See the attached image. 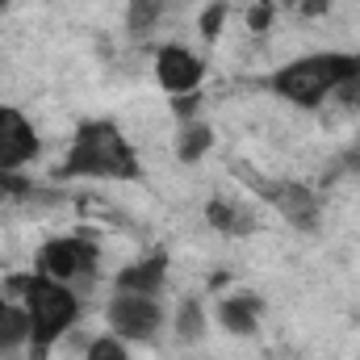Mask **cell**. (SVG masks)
<instances>
[{
	"instance_id": "ac0fdd59",
	"label": "cell",
	"mask_w": 360,
	"mask_h": 360,
	"mask_svg": "<svg viewBox=\"0 0 360 360\" xmlns=\"http://www.w3.org/2000/svg\"><path fill=\"white\" fill-rule=\"evenodd\" d=\"M226 0H214V4H205V13H201V38L205 42H214L218 38V30H222V21H226Z\"/></svg>"
},
{
	"instance_id": "5bb4252c",
	"label": "cell",
	"mask_w": 360,
	"mask_h": 360,
	"mask_svg": "<svg viewBox=\"0 0 360 360\" xmlns=\"http://www.w3.org/2000/svg\"><path fill=\"white\" fill-rule=\"evenodd\" d=\"M164 17V0H130L126 4V30L130 38H147Z\"/></svg>"
},
{
	"instance_id": "e0dca14e",
	"label": "cell",
	"mask_w": 360,
	"mask_h": 360,
	"mask_svg": "<svg viewBox=\"0 0 360 360\" xmlns=\"http://www.w3.org/2000/svg\"><path fill=\"white\" fill-rule=\"evenodd\" d=\"M34 197V184L21 172H0V201H25Z\"/></svg>"
},
{
	"instance_id": "d6986e66",
	"label": "cell",
	"mask_w": 360,
	"mask_h": 360,
	"mask_svg": "<svg viewBox=\"0 0 360 360\" xmlns=\"http://www.w3.org/2000/svg\"><path fill=\"white\" fill-rule=\"evenodd\" d=\"M248 25H252V30H269L272 25V0H256V4H252Z\"/></svg>"
},
{
	"instance_id": "5b68a950",
	"label": "cell",
	"mask_w": 360,
	"mask_h": 360,
	"mask_svg": "<svg viewBox=\"0 0 360 360\" xmlns=\"http://www.w3.org/2000/svg\"><path fill=\"white\" fill-rule=\"evenodd\" d=\"M101 264V248L92 243L89 235H59V239H46L34 256V272L51 276V281H89Z\"/></svg>"
},
{
	"instance_id": "ffe728a7",
	"label": "cell",
	"mask_w": 360,
	"mask_h": 360,
	"mask_svg": "<svg viewBox=\"0 0 360 360\" xmlns=\"http://www.w3.org/2000/svg\"><path fill=\"white\" fill-rule=\"evenodd\" d=\"M340 172H348V176H360V139L340 155Z\"/></svg>"
},
{
	"instance_id": "2e32d148",
	"label": "cell",
	"mask_w": 360,
	"mask_h": 360,
	"mask_svg": "<svg viewBox=\"0 0 360 360\" xmlns=\"http://www.w3.org/2000/svg\"><path fill=\"white\" fill-rule=\"evenodd\" d=\"M84 360H130V348H126V340H117V335H101V340L89 344V356Z\"/></svg>"
},
{
	"instance_id": "9a60e30c",
	"label": "cell",
	"mask_w": 360,
	"mask_h": 360,
	"mask_svg": "<svg viewBox=\"0 0 360 360\" xmlns=\"http://www.w3.org/2000/svg\"><path fill=\"white\" fill-rule=\"evenodd\" d=\"M201 335H205V310H201L197 297H184L176 310V340L180 344H197Z\"/></svg>"
},
{
	"instance_id": "3957f363",
	"label": "cell",
	"mask_w": 360,
	"mask_h": 360,
	"mask_svg": "<svg viewBox=\"0 0 360 360\" xmlns=\"http://www.w3.org/2000/svg\"><path fill=\"white\" fill-rule=\"evenodd\" d=\"M21 306L30 319V360H46L51 348L80 323V293L63 281H51L42 272H25L21 281Z\"/></svg>"
},
{
	"instance_id": "4fadbf2b",
	"label": "cell",
	"mask_w": 360,
	"mask_h": 360,
	"mask_svg": "<svg viewBox=\"0 0 360 360\" xmlns=\"http://www.w3.org/2000/svg\"><path fill=\"white\" fill-rule=\"evenodd\" d=\"M210 147H214V126H210V122H201V117L180 122V130H176V160L180 164H197V160H205Z\"/></svg>"
},
{
	"instance_id": "6da1fadb",
	"label": "cell",
	"mask_w": 360,
	"mask_h": 360,
	"mask_svg": "<svg viewBox=\"0 0 360 360\" xmlns=\"http://www.w3.org/2000/svg\"><path fill=\"white\" fill-rule=\"evenodd\" d=\"M360 80V55H348V51H319V55H302L285 68H276L269 76V89L297 105V109H319L327 105L331 96L356 84Z\"/></svg>"
},
{
	"instance_id": "277c9868",
	"label": "cell",
	"mask_w": 360,
	"mask_h": 360,
	"mask_svg": "<svg viewBox=\"0 0 360 360\" xmlns=\"http://www.w3.org/2000/svg\"><path fill=\"white\" fill-rule=\"evenodd\" d=\"M105 323H109V335H117L126 344H151L164 331V306L151 293H122L117 289L105 306Z\"/></svg>"
},
{
	"instance_id": "52a82bcc",
	"label": "cell",
	"mask_w": 360,
	"mask_h": 360,
	"mask_svg": "<svg viewBox=\"0 0 360 360\" xmlns=\"http://www.w3.org/2000/svg\"><path fill=\"white\" fill-rule=\"evenodd\" d=\"M42 151L38 143V130L34 122L13 109V105H0V172H21L25 164H34Z\"/></svg>"
},
{
	"instance_id": "ba28073f",
	"label": "cell",
	"mask_w": 360,
	"mask_h": 360,
	"mask_svg": "<svg viewBox=\"0 0 360 360\" xmlns=\"http://www.w3.org/2000/svg\"><path fill=\"white\" fill-rule=\"evenodd\" d=\"M155 80L172 101L176 96H193L201 89V80H205V63L193 51H184V46H160L155 51Z\"/></svg>"
},
{
	"instance_id": "8992f818",
	"label": "cell",
	"mask_w": 360,
	"mask_h": 360,
	"mask_svg": "<svg viewBox=\"0 0 360 360\" xmlns=\"http://www.w3.org/2000/svg\"><path fill=\"white\" fill-rule=\"evenodd\" d=\"M252 188L269 201L272 210L302 235H314L319 222H323V205H319V193L302 180H269V176H252Z\"/></svg>"
},
{
	"instance_id": "30bf717a",
	"label": "cell",
	"mask_w": 360,
	"mask_h": 360,
	"mask_svg": "<svg viewBox=\"0 0 360 360\" xmlns=\"http://www.w3.org/2000/svg\"><path fill=\"white\" fill-rule=\"evenodd\" d=\"M260 314H264L260 293H231V297L218 302V323H222L231 335H256Z\"/></svg>"
},
{
	"instance_id": "44dd1931",
	"label": "cell",
	"mask_w": 360,
	"mask_h": 360,
	"mask_svg": "<svg viewBox=\"0 0 360 360\" xmlns=\"http://www.w3.org/2000/svg\"><path fill=\"white\" fill-rule=\"evenodd\" d=\"M4 4H8V0H0V13H4Z\"/></svg>"
},
{
	"instance_id": "8fae6325",
	"label": "cell",
	"mask_w": 360,
	"mask_h": 360,
	"mask_svg": "<svg viewBox=\"0 0 360 360\" xmlns=\"http://www.w3.org/2000/svg\"><path fill=\"white\" fill-rule=\"evenodd\" d=\"M205 222L218 231V235H231V239H248V235H256V214H248L239 201H226V197H214V201H205Z\"/></svg>"
},
{
	"instance_id": "7a4b0ae2",
	"label": "cell",
	"mask_w": 360,
	"mask_h": 360,
	"mask_svg": "<svg viewBox=\"0 0 360 360\" xmlns=\"http://www.w3.org/2000/svg\"><path fill=\"white\" fill-rule=\"evenodd\" d=\"M59 176L63 180H76V176L134 180L139 176V155H134V147H130V139L122 134L117 122H109V117H92V122H80V126H76Z\"/></svg>"
},
{
	"instance_id": "9c48e42d",
	"label": "cell",
	"mask_w": 360,
	"mask_h": 360,
	"mask_svg": "<svg viewBox=\"0 0 360 360\" xmlns=\"http://www.w3.org/2000/svg\"><path fill=\"white\" fill-rule=\"evenodd\" d=\"M164 281H168V252H151V256H143V260H134V264H126V269L117 272L113 289H122V293H151V297H160Z\"/></svg>"
},
{
	"instance_id": "7c38bea8",
	"label": "cell",
	"mask_w": 360,
	"mask_h": 360,
	"mask_svg": "<svg viewBox=\"0 0 360 360\" xmlns=\"http://www.w3.org/2000/svg\"><path fill=\"white\" fill-rule=\"evenodd\" d=\"M25 344H30V319H25V306L8 302V297L0 293V360L13 356V352L25 348Z\"/></svg>"
}]
</instances>
